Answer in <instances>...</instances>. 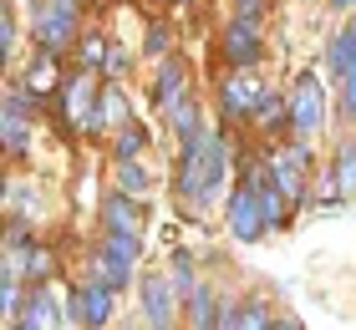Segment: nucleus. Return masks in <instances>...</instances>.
<instances>
[{
  "mask_svg": "<svg viewBox=\"0 0 356 330\" xmlns=\"http://www.w3.org/2000/svg\"><path fill=\"white\" fill-rule=\"evenodd\" d=\"M224 178H229V142L209 138L199 153L178 158V173H173V188H178V204H184L188 213H204L209 204H219L224 193Z\"/></svg>",
  "mask_w": 356,
  "mask_h": 330,
  "instance_id": "obj_1",
  "label": "nucleus"
},
{
  "mask_svg": "<svg viewBox=\"0 0 356 330\" xmlns=\"http://www.w3.org/2000/svg\"><path fill=\"white\" fill-rule=\"evenodd\" d=\"M76 0H31V31H36L41 51H67L76 41Z\"/></svg>",
  "mask_w": 356,
  "mask_h": 330,
  "instance_id": "obj_2",
  "label": "nucleus"
},
{
  "mask_svg": "<svg viewBox=\"0 0 356 330\" xmlns=\"http://www.w3.org/2000/svg\"><path fill=\"white\" fill-rule=\"evenodd\" d=\"M56 107H61V122L67 127L97 132V107H102V81H97V72H76V76L61 81Z\"/></svg>",
  "mask_w": 356,
  "mask_h": 330,
  "instance_id": "obj_3",
  "label": "nucleus"
},
{
  "mask_svg": "<svg viewBox=\"0 0 356 330\" xmlns=\"http://www.w3.org/2000/svg\"><path fill=\"white\" fill-rule=\"evenodd\" d=\"M138 239L127 234H102V244L92 249V279H102L112 290H127L133 285V270H138Z\"/></svg>",
  "mask_w": 356,
  "mask_h": 330,
  "instance_id": "obj_4",
  "label": "nucleus"
},
{
  "mask_svg": "<svg viewBox=\"0 0 356 330\" xmlns=\"http://www.w3.org/2000/svg\"><path fill=\"white\" fill-rule=\"evenodd\" d=\"M321 122H326V97H321V76L316 72H300V81L290 87V138L296 142H311Z\"/></svg>",
  "mask_w": 356,
  "mask_h": 330,
  "instance_id": "obj_5",
  "label": "nucleus"
},
{
  "mask_svg": "<svg viewBox=\"0 0 356 330\" xmlns=\"http://www.w3.org/2000/svg\"><path fill=\"white\" fill-rule=\"evenodd\" d=\"M305 168H311V142H296L290 138L285 147L270 153V178L290 193L296 208H311V193H305Z\"/></svg>",
  "mask_w": 356,
  "mask_h": 330,
  "instance_id": "obj_6",
  "label": "nucleus"
},
{
  "mask_svg": "<svg viewBox=\"0 0 356 330\" xmlns=\"http://www.w3.org/2000/svg\"><path fill=\"white\" fill-rule=\"evenodd\" d=\"M270 87L254 72H234V76H224V87H219V112H224V122H250L254 117V107H260V97Z\"/></svg>",
  "mask_w": 356,
  "mask_h": 330,
  "instance_id": "obj_7",
  "label": "nucleus"
},
{
  "mask_svg": "<svg viewBox=\"0 0 356 330\" xmlns=\"http://www.w3.org/2000/svg\"><path fill=\"white\" fill-rule=\"evenodd\" d=\"M224 224H229V234L239 244H254V239H265L270 229H265V213H260V193H254L250 183H239L229 193V208H224Z\"/></svg>",
  "mask_w": 356,
  "mask_h": 330,
  "instance_id": "obj_8",
  "label": "nucleus"
},
{
  "mask_svg": "<svg viewBox=\"0 0 356 330\" xmlns=\"http://www.w3.org/2000/svg\"><path fill=\"white\" fill-rule=\"evenodd\" d=\"M138 300H143V315H148L153 330H178V290H173V279L168 274H148L143 279V290H138Z\"/></svg>",
  "mask_w": 356,
  "mask_h": 330,
  "instance_id": "obj_9",
  "label": "nucleus"
},
{
  "mask_svg": "<svg viewBox=\"0 0 356 330\" xmlns=\"http://www.w3.org/2000/svg\"><path fill=\"white\" fill-rule=\"evenodd\" d=\"M188 97H193V92H188V66L178 61V56L158 61V76H153V102H158V112L168 117V112H173V107H184Z\"/></svg>",
  "mask_w": 356,
  "mask_h": 330,
  "instance_id": "obj_10",
  "label": "nucleus"
},
{
  "mask_svg": "<svg viewBox=\"0 0 356 330\" xmlns=\"http://www.w3.org/2000/svg\"><path fill=\"white\" fill-rule=\"evenodd\" d=\"M275 325V310L265 300H219V330H270Z\"/></svg>",
  "mask_w": 356,
  "mask_h": 330,
  "instance_id": "obj_11",
  "label": "nucleus"
},
{
  "mask_svg": "<svg viewBox=\"0 0 356 330\" xmlns=\"http://www.w3.org/2000/svg\"><path fill=\"white\" fill-rule=\"evenodd\" d=\"M21 320L26 330H67V315L56 310V295L46 290V285H31L26 290V305H21Z\"/></svg>",
  "mask_w": 356,
  "mask_h": 330,
  "instance_id": "obj_12",
  "label": "nucleus"
},
{
  "mask_svg": "<svg viewBox=\"0 0 356 330\" xmlns=\"http://www.w3.org/2000/svg\"><path fill=\"white\" fill-rule=\"evenodd\" d=\"M224 61H229L234 72H250V66L260 61V21H234L224 31Z\"/></svg>",
  "mask_w": 356,
  "mask_h": 330,
  "instance_id": "obj_13",
  "label": "nucleus"
},
{
  "mask_svg": "<svg viewBox=\"0 0 356 330\" xmlns=\"http://www.w3.org/2000/svg\"><path fill=\"white\" fill-rule=\"evenodd\" d=\"M102 234L143 239V208H138V198H127V193H107L102 198Z\"/></svg>",
  "mask_w": 356,
  "mask_h": 330,
  "instance_id": "obj_14",
  "label": "nucleus"
},
{
  "mask_svg": "<svg viewBox=\"0 0 356 330\" xmlns=\"http://www.w3.org/2000/svg\"><path fill=\"white\" fill-rule=\"evenodd\" d=\"M61 81H67V76H61V56H56V51H41V46H36V56H31L21 87H26L31 97H51V92H61Z\"/></svg>",
  "mask_w": 356,
  "mask_h": 330,
  "instance_id": "obj_15",
  "label": "nucleus"
},
{
  "mask_svg": "<svg viewBox=\"0 0 356 330\" xmlns=\"http://www.w3.org/2000/svg\"><path fill=\"white\" fill-rule=\"evenodd\" d=\"M351 66H356V15H351L341 31H336L331 46H326V76H331V81H341Z\"/></svg>",
  "mask_w": 356,
  "mask_h": 330,
  "instance_id": "obj_16",
  "label": "nucleus"
},
{
  "mask_svg": "<svg viewBox=\"0 0 356 330\" xmlns=\"http://www.w3.org/2000/svg\"><path fill=\"white\" fill-rule=\"evenodd\" d=\"M254 127L265 132V138H280V132H290V97H280V92H265L260 97V107H254V117H250Z\"/></svg>",
  "mask_w": 356,
  "mask_h": 330,
  "instance_id": "obj_17",
  "label": "nucleus"
},
{
  "mask_svg": "<svg viewBox=\"0 0 356 330\" xmlns=\"http://www.w3.org/2000/svg\"><path fill=\"white\" fill-rule=\"evenodd\" d=\"M6 259L21 264V274L31 279V285H51V279H56V254H51V249H41L36 239H31L21 254H6Z\"/></svg>",
  "mask_w": 356,
  "mask_h": 330,
  "instance_id": "obj_18",
  "label": "nucleus"
},
{
  "mask_svg": "<svg viewBox=\"0 0 356 330\" xmlns=\"http://www.w3.org/2000/svg\"><path fill=\"white\" fill-rule=\"evenodd\" d=\"M112 300H118V290L102 285V279H92V285H82V320L87 330H102L107 315H112Z\"/></svg>",
  "mask_w": 356,
  "mask_h": 330,
  "instance_id": "obj_19",
  "label": "nucleus"
},
{
  "mask_svg": "<svg viewBox=\"0 0 356 330\" xmlns=\"http://www.w3.org/2000/svg\"><path fill=\"white\" fill-rule=\"evenodd\" d=\"M31 127H36V112L6 107V153L10 158H26L31 153Z\"/></svg>",
  "mask_w": 356,
  "mask_h": 330,
  "instance_id": "obj_20",
  "label": "nucleus"
},
{
  "mask_svg": "<svg viewBox=\"0 0 356 330\" xmlns=\"http://www.w3.org/2000/svg\"><path fill=\"white\" fill-rule=\"evenodd\" d=\"M188 310V330H219V305H214V285H199V295L184 305Z\"/></svg>",
  "mask_w": 356,
  "mask_h": 330,
  "instance_id": "obj_21",
  "label": "nucleus"
},
{
  "mask_svg": "<svg viewBox=\"0 0 356 330\" xmlns=\"http://www.w3.org/2000/svg\"><path fill=\"white\" fill-rule=\"evenodd\" d=\"M168 279H173V290H178V300H193V295H199V285H204V279H199V270H193V259H188V249H178L173 254V264H168Z\"/></svg>",
  "mask_w": 356,
  "mask_h": 330,
  "instance_id": "obj_22",
  "label": "nucleus"
},
{
  "mask_svg": "<svg viewBox=\"0 0 356 330\" xmlns=\"http://www.w3.org/2000/svg\"><path fill=\"white\" fill-rule=\"evenodd\" d=\"M112 127H127V97L118 87H102V107H97V132H112Z\"/></svg>",
  "mask_w": 356,
  "mask_h": 330,
  "instance_id": "obj_23",
  "label": "nucleus"
},
{
  "mask_svg": "<svg viewBox=\"0 0 356 330\" xmlns=\"http://www.w3.org/2000/svg\"><path fill=\"white\" fill-rule=\"evenodd\" d=\"M331 173H336V188H341V198H351V193H356V142H351V138L341 142V153H336V168H331Z\"/></svg>",
  "mask_w": 356,
  "mask_h": 330,
  "instance_id": "obj_24",
  "label": "nucleus"
},
{
  "mask_svg": "<svg viewBox=\"0 0 356 330\" xmlns=\"http://www.w3.org/2000/svg\"><path fill=\"white\" fill-rule=\"evenodd\" d=\"M118 193H127V198L148 193V173H143L138 158H118Z\"/></svg>",
  "mask_w": 356,
  "mask_h": 330,
  "instance_id": "obj_25",
  "label": "nucleus"
},
{
  "mask_svg": "<svg viewBox=\"0 0 356 330\" xmlns=\"http://www.w3.org/2000/svg\"><path fill=\"white\" fill-rule=\"evenodd\" d=\"M107 56H112V41H107V36H97V31H92V36H82V72H97V76H102Z\"/></svg>",
  "mask_w": 356,
  "mask_h": 330,
  "instance_id": "obj_26",
  "label": "nucleus"
},
{
  "mask_svg": "<svg viewBox=\"0 0 356 330\" xmlns=\"http://www.w3.org/2000/svg\"><path fill=\"white\" fill-rule=\"evenodd\" d=\"M143 51H148L153 61H168L173 56V31L158 21V26H148V41H143Z\"/></svg>",
  "mask_w": 356,
  "mask_h": 330,
  "instance_id": "obj_27",
  "label": "nucleus"
},
{
  "mask_svg": "<svg viewBox=\"0 0 356 330\" xmlns=\"http://www.w3.org/2000/svg\"><path fill=\"white\" fill-rule=\"evenodd\" d=\"M336 97H341V122L346 127H356V66L336 81Z\"/></svg>",
  "mask_w": 356,
  "mask_h": 330,
  "instance_id": "obj_28",
  "label": "nucleus"
},
{
  "mask_svg": "<svg viewBox=\"0 0 356 330\" xmlns=\"http://www.w3.org/2000/svg\"><path fill=\"white\" fill-rule=\"evenodd\" d=\"M143 147H148V132H143L138 122H127V127L118 132V158H138Z\"/></svg>",
  "mask_w": 356,
  "mask_h": 330,
  "instance_id": "obj_29",
  "label": "nucleus"
},
{
  "mask_svg": "<svg viewBox=\"0 0 356 330\" xmlns=\"http://www.w3.org/2000/svg\"><path fill=\"white\" fill-rule=\"evenodd\" d=\"M0 41H6V56L15 61V51H21V46H15V15H10V10L0 15Z\"/></svg>",
  "mask_w": 356,
  "mask_h": 330,
  "instance_id": "obj_30",
  "label": "nucleus"
},
{
  "mask_svg": "<svg viewBox=\"0 0 356 330\" xmlns=\"http://www.w3.org/2000/svg\"><path fill=\"white\" fill-rule=\"evenodd\" d=\"M270 330H300V320H290V315H280V320H275Z\"/></svg>",
  "mask_w": 356,
  "mask_h": 330,
  "instance_id": "obj_31",
  "label": "nucleus"
}]
</instances>
